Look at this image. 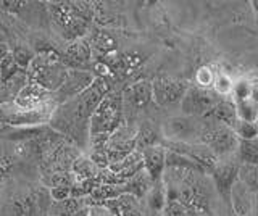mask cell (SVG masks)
Listing matches in <instances>:
<instances>
[{
    "instance_id": "4fadbf2b",
    "label": "cell",
    "mask_w": 258,
    "mask_h": 216,
    "mask_svg": "<svg viewBox=\"0 0 258 216\" xmlns=\"http://www.w3.org/2000/svg\"><path fill=\"white\" fill-rule=\"evenodd\" d=\"M92 47L89 44L87 39H76L68 44L67 50L61 55V61L63 65L68 69H86L91 71L89 65L92 61Z\"/></svg>"
},
{
    "instance_id": "30bf717a",
    "label": "cell",
    "mask_w": 258,
    "mask_h": 216,
    "mask_svg": "<svg viewBox=\"0 0 258 216\" xmlns=\"http://www.w3.org/2000/svg\"><path fill=\"white\" fill-rule=\"evenodd\" d=\"M212 179L215 190L218 192V195L221 197L224 203L231 205V190L232 186L239 179V162H223L218 160V163L212 168Z\"/></svg>"
},
{
    "instance_id": "603a6c76",
    "label": "cell",
    "mask_w": 258,
    "mask_h": 216,
    "mask_svg": "<svg viewBox=\"0 0 258 216\" xmlns=\"http://www.w3.org/2000/svg\"><path fill=\"white\" fill-rule=\"evenodd\" d=\"M91 203L89 198H78V197H70L61 202H52L50 208H48L47 214H55V216H73L78 210H81L84 205Z\"/></svg>"
},
{
    "instance_id": "d6a6232c",
    "label": "cell",
    "mask_w": 258,
    "mask_h": 216,
    "mask_svg": "<svg viewBox=\"0 0 258 216\" xmlns=\"http://www.w3.org/2000/svg\"><path fill=\"white\" fill-rule=\"evenodd\" d=\"M232 129L239 137V140H250V139L258 137V127L255 123H245V121L237 119V123Z\"/></svg>"
},
{
    "instance_id": "484cf974",
    "label": "cell",
    "mask_w": 258,
    "mask_h": 216,
    "mask_svg": "<svg viewBox=\"0 0 258 216\" xmlns=\"http://www.w3.org/2000/svg\"><path fill=\"white\" fill-rule=\"evenodd\" d=\"M42 184L48 189L53 187H75L76 178L71 171H58V173H44Z\"/></svg>"
},
{
    "instance_id": "8d00e7d4",
    "label": "cell",
    "mask_w": 258,
    "mask_h": 216,
    "mask_svg": "<svg viewBox=\"0 0 258 216\" xmlns=\"http://www.w3.org/2000/svg\"><path fill=\"white\" fill-rule=\"evenodd\" d=\"M163 213L165 216H189L187 208H185L179 200H166Z\"/></svg>"
},
{
    "instance_id": "e0dca14e",
    "label": "cell",
    "mask_w": 258,
    "mask_h": 216,
    "mask_svg": "<svg viewBox=\"0 0 258 216\" xmlns=\"http://www.w3.org/2000/svg\"><path fill=\"white\" fill-rule=\"evenodd\" d=\"M231 206L236 216H250L255 213V194L239 179L231 190Z\"/></svg>"
},
{
    "instance_id": "d590c367",
    "label": "cell",
    "mask_w": 258,
    "mask_h": 216,
    "mask_svg": "<svg viewBox=\"0 0 258 216\" xmlns=\"http://www.w3.org/2000/svg\"><path fill=\"white\" fill-rule=\"evenodd\" d=\"M234 89V84L231 81L229 76L226 75H218L216 76V81H215V86H213V91L220 95V97H224V95H228L229 92H232Z\"/></svg>"
},
{
    "instance_id": "ac0fdd59",
    "label": "cell",
    "mask_w": 258,
    "mask_h": 216,
    "mask_svg": "<svg viewBox=\"0 0 258 216\" xmlns=\"http://www.w3.org/2000/svg\"><path fill=\"white\" fill-rule=\"evenodd\" d=\"M108 170L111 173H115L118 178L126 182L127 179L134 178L137 173H141L144 170V160H142V152L134 150L131 155H127L118 163H113L108 166Z\"/></svg>"
},
{
    "instance_id": "5bb4252c",
    "label": "cell",
    "mask_w": 258,
    "mask_h": 216,
    "mask_svg": "<svg viewBox=\"0 0 258 216\" xmlns=\"http://www.w3.org/2000/svg\"><path fill=\"white\" fill-rule=\"evenodd\" d=\"M40 198L42 194L37 190L15 194L5 206V216H37V211L40 210Z\"/></svg>"
},
{
    "instance_id": "7c38bea8",
    "label": "cell",
    "mask_w": 258,
    "mask_h": 216,
    "mask_svg": "<svg viewBox=\"0 0 258 216\" xmlns=\"http://www.w3.org/2000/svg\"><path fill=\"white\" fill-rule=\"evenodd\" d=\"M13 105L20 110H42L50 107L56 108V105L53 103V94L31 81L16 95Z\"/></svg>"
},
{
    "instance_id": "9c48e42d",
    "label": "cell",
    "mask_w": 258,
    "mask_h": 216,
    "mask_svg": "<svg viewBox=\"0 0 258 216\" xmlns=\"http://www.w3.org/2000/svg\"><path fill=\"white\" fill-rule=\"evenodd\" d=\"M189 86L181 79H174L169 76H158L152 83L153 102L160 107H171L176 103H181Z\"/></svg>"
},
{
    "instance_id": "8fae6325",
    "label": "cell",
    "mask_w": 258,
    "mask_h": 216,
    "mask_svg": "<svg viewBox=\"0 0 258 216\" xmlns=\"http://www.w3.org/2000/svg\"><path fill=\"white\" fill-rule=\"evenodd\" d=\"M12 110H4L0 118L2 121L10 124V126H16V127H34L37 124H44V123H50V118L53 115L55 108H42V110H20L16 108L12 103Z\"/></svg>"
},
{
    "instance_id": "f1b7e54d",
    "label": "cell",
    "mask_w": 258,
    "mask_h": 216,
    "mask_svg": "<svg viewBox=\"0 0 258 216\" xmlns=\"http://www.w3.org/2000/svg\"><path fill=\"white\" fill-rule=\"evenodd\" d=\"M239 181L247 186L250 192L258 195V166L239 165Z\"/></svg>"
},
{
    "instance_id": "6da1fadb",
    "label": "cell",
    "mask_w": 258,
    "mask_h": 216,
    "mask_svg": "<svg viewBox=\"0 0 258 216\" xmlns=\"http://www.w3.org/2000/svg\"><path fill=\"white\" fill-rule=\"evenodd\" d=\"M110 91L108 79L95 78L94 84L86 92L55 108L50 118L52 127L67 139L78 142L79 146L86 143L91 137V118Z\"/></svg>"
},
{
    "instance_id": "d6986e66",
    "label": "cell",
    "mask_w": 258,
    "mask_h": 216,
    "mask_svg": "<svg viewBox=\"0 0 258 216\" xmlns=\"http://www.w3.org/2000/svg\"><path fill=\"white\" fill-rule=\"evenodd\" d=\"M212 123H218V124H224L234 127L237 123V110H236V102L234 100H228L226 97H221L220 102L213 107V110L210 111V115L205 118Z\"/></svg>"
},
{
    "instance_id": "5b68a950",
    "label": "cell",
    "mask_w": 258,
    "mask_h": 216,
    "mask_svg": "<svg viewBox=\"0 0 258 216\" xmlns=\"http://www.w3.org/2000/svg\"><path fill=\"white\" fill-rule=\"evenodd\" d=\"M207 119L187 115L168 118L161 127L163 140L181 143H200L202 134L205 131Z\"/></svg>"
},
{
    "instance_id": "7bdbcfd3",
    "label": "cell",
    "mask_w": 258,
    "mask_h": 216,
    "mask_svg": "<svg viewBox=\"0 0 258 216\" xmlns=\"http://www.w3.org/2000/svg\"><path fill=\"white\" fill-rule=\"evenodd\" d=\"M250 216H256V214H255V213H253V214H250Z\"/></svg>"
},
{
    "instance_id": "9a60e30c",
    "label": "cell",
    "mask_w": 258,
    "mask_h": 216,
    "mask_svg": "<svg viewBox=\"0 0 258 216\" xmlns=\"http://www.w3.org/2000/svg\"><path fill=\"white\" fill-rule=\"evenodd\" d=\"M142 160L144 170L150 176L153 184L163 179L166 170V149L163 146H153L142 150Z\"/></svg>"
},
{
    "instance_id": "7402d4cb",
    "label": "cell",
    "mask_w": 258,
    "mask_h": 216,
    "mask_svg": "<svg viewBox=\"0 0 258 216\" xmlns=\"http://www.w3.org/2000/svg\"><path fill=\"white\" fill-rule=\"evenodd\" d=\"M71 173L75 174L76 182H83V181H92V179H99V173L100 170L97 168V165L92 162L91 158L86 155H79L75 163L71 166Z\"/></svg>"
},
{
    "instance_id": "cb8c5ba5",
    "label": "cell",
    "mask_w": 258,
    "mask_h": 216,
    "mask_svg": "<svg viewBox=\"0 0 258 216\" xmlns=\"http://www.w3.org/2000/svg\"><path fill=\"white\" fill-rule=\"evenodd\" d=\"M234 155H236L239 165L258 166V137L250 140H239L237 150Z\"/></svg>"
},
{
    "instance_id": "1f68e13d",
    "label": "cell",
    "mask_w": 258,
    "mask_h": 216,
    "mask_svg": "<svg viewBox=\"0 0 258 216\" xmlns=\"http://www.w3.org/2000/svg\"><path fill=\"white\" fill-rule=\"evenodd\" d=\"M12 55H13V58L16 61V65H18L24 71H28L31 61L34 60V57H36V53L32 52L29 47H24V45L15 47V49L12 50Z\"/></svg>"
},
{
    "instance_id": "ab89813d",
    "label": "cell",
    "mask_w": 258,
    "mask_h": 216,
    "mask_svg": "<svg viewBox=\"0 0 258 216\" xmlns=\"http://www.w3.org/2000/svg\"><path fill=\"white\" fill-rule=\"evenodd\" d=\"M10 52H12V50L8 49V44H7V42H0V61H2Z\"/></svg>"
},
{
    "instance_id": "60d3db41",
    "label": "cell",
    "mask_w": 258,
    "mask_h": 216,
    "mask_svg": "<svg viewBox=\"0 0 258 216\" xmlns=\"http://www.w3.org/2000/svg\"><path fill=\"white\" fill-rule=\"evenodd\" d=\"M255 124H256V127H258V118H256V123H255Z\"/></svg>"
},
{
    "instance_id": "f546056e",
    "label": "cell",
    "mask_w": 258,
    "mask_h": 216,
    "mask_svg": "<svg viewBox=\"0 0 258 216\" xmlns=\"http://www.w3.org/2000/svg\"><path fill=\"white\" fill-rule=\"evenodd\" d=\"M236 110H237V118L240 121L245 123H256L258 118V105L252 100H242V102H236Z\"/></svg>"
},
{
    "instance_id": "277c9868",
    "label": "cell",
    "mask_w": 258,
    "mask_h": 216,
    "mask_svg": "<svg viewBox=\"0 0 258 216\" xmlns=\"http://www.w3.org/2000/svg\"><path fill=\"white\" fill-rule=\"evenodd\" d=\"M123 94L110 91L99 103L91 118V135H111L118 127L123 126Z\"/></svg>"
},
{
    "instance_id": "7a4b0ae2",
    "label": "cell",
    "mask_w": 258,
    "mask_h": 216,
    "mask_svg": "<svg viewBox=\"0 0 258 216\" xmlns=\"http://www.w3.org/2000/svg\"><path fill=\"white\" fill-rule=\"evenodd\" d=\"M50 20L60 36L73 42L83 39L94 20V7L86 2H56L48 7Z\"/></svg>"
},
{
    "instance_id": "d4e9b609",
    "label": "cell",
    "mask_w": 258,
    "mask_h": 216,
    "mask_svg": "<svg viewBox=\"0 0 258 216\" xmlns=\"http://www.w3.org/2000/svg\"><path fill=\"white\" fill-rule=\"evenodd\" d=\"M89 44L92 47V52L97 50L103 57H108V55L115 53L116 50V41L108 33H105V31H95L92 34V41Z\"/></svg>"
},
{
    "instance_id": "4316f807",
    "label": "cell",
    "mask_w": 258,
    "mask_h": 216,
    "mask_svg": "<svg viewBox=\"0 0 258 216\" xmlns=\"http://www.w3.org/2000/svg\"><path fill=\"white\" fill-rule=\"evenodd\" d=\"M163 140V139H161ZM161 140H160V135L158 132L153 129L152 126H142L141 129H137V140H136V150H145L149 147L153 146H161Z\"/></svg>"
},
{
    "instance_id": "ba28073f",
    "label": "cell",
    "mask_w": 258,
    "mask_h": 216,
    "mask_svg": "<svg viewBox=\"0 0 258 216\" xmlns=\"http://www.w3.org/2000/svg\"><path fill=\"white\" fill-rule=\"evenodd\" d=\"M95 81V76L92 71L86 69H70L68 76L64 79V83L56 92H53V103L56 107L63 105L73 99H76L78 95L86 92Z\"/></svg>"
},
{
    "instance_id": "b9f144b4",
    "label": "cell",
    "mask_w": 258,
    "mask_h": 216,
    "mask_svg": "<svg viewBox=\"0 0 258 216\" xmlns=\"http://www.w3.org/2000/svg\"><path fill=\"white\" fill-rule=\"evenodd\" d=\"M45 216H55V214H45Z\"/></svg>"
},
{
    "instance_id": "836d02e7",
    "label": "cell",
    "mask_w": 258,
    "mask_h": 216,
    "mask_svg": "<svg viewBox=\"0 0 258 216\" xmlns=\"http://www.w3.org/2000/svg\"><path fill=\"white\" fill-rule=\"evenodd\" d=\"M216 76H218V73H215L210 66H202V68H199L197 75H196L197 86L202 87V89H213Z\"/></svg>"
},
{
    "instance_id": "83f0119b",
    "label": "cell",
    "mask_w": 258,
    "mask_h": 216,
    "mask_svg": "<svg viewBox=\"0 0 258 216\" xmlns=\"http://www.w3.org/2000/svg\"><path fill=\"white\" fill-rule=\"evenodd\" d=\"M149 197V206L153 211H163L165 205H166V187L163 184V179L160 182L153 184V187L150 189V192L147 194Z\"/></svg>"
},
{
    "instance_id": "f35d334b",
    "label": "cell",
    "mask_w": 258,
    "mask_h": 216,
    "mask_svg": "<svg viewBox=\"0 0 258 216\" xmlns=\"http://www.w3.org/2000/svg\"><path fill=\"white\" fill-rule=\"evenodd\" d=\"M89 216H115L105 205H91Z\"/></svg>"
},
{
    "instance_id": "8992f818",
    "label": "cell",
    "mask_w": 258,
    "mask_h": 216,
    "mask_svg": "<svg viewBox=\"0 0 258 216\" xmlns=\"http://www.w3.org/2000/svg\"><path fill=\"white\" fill-rule=\"evenodd\" d=\"M200 143L207 146L216 155L218 160H221L224 157L236 154L237 146H239V137L236 135V132H234L232 127L212 123L207 119V126H205L204 134H202Z\"/></svg>"
},
{
    "instance_id": "ffe728a7",
    "label": "cell",
    "mask_w": 258,
    "mask_h": 216,
    "mask_svg": "<svg viewBox=\"0 0 258 216\" xmlns=\"http://www.w3.org/2000/svg\"><path fill=\"white\" fill-rule=\"evenodd\" d=\"M102 205L107 206L115 216H142L137 198L129 194H121L119 197L108 200Z\"/></svg>"
},
{
    "instance_id": "3957f363",
    "label": "cell",
    "mask_w": 258,
    "mask_h": 216,
    "mask_svg": "<svg viewBox=\"0 0 258 216\" xmlns=\"http://www.w3.org/2000/svg\"><path fill=\"white\" fill-rule=\"evenodd\" d=\"M68 68L63 65L61 55L52 47L39 50L28 68L31 83H36L48 92H56L68 76Z\"/></svg>"
},
{
    "instance_id": "e575fe53",
    "label": "cell",
    "mask_w": 258,
    "mask_h": 216,
    "mask_svg": "<svg viewBox=\"0 0 258 216\" xmlns=\"http://www.w3.org/2000/svg\"><path fill=\"white\" fill-rule=\"evenodd\" d=\"M252 83L245 81H237L234 84V89H232V95H234V102H242V100H248L252 97Z\"/></svg>"
},
{
    "instance_id": "52a82bcc",
    "label": "cell",
    "mask_w": 258,
    "mask_h": 216,
    "mask_svg": "<svg viewBox=\"0 0 258 216\" xmlns=\"http://www.w3.org/2000/svg\"><path fill=\"white\" fill-rule=\"evenodd\" d=\"M220 95L213 89H202L199 86H192L185 92L184 99L181 100L182 115L196 116V118H207L213 107L220 102Z\"/></svg>"
},
{
    "instance_id": "44dd1931",
    "label": "cell",
    "mask_w": 258,
    "mask_h": 216,
    "mask_svg": "<svg viewBox=\"0 0 258 216\" xmlns=\"http://www.w3.org/2000/svg\"><path fill=\"white\" fill-rule=\"evenodd\" d=\"M152 187H153V181L150 179V176L145 173V170H142L141 173H137L134 178L127 179L123 184V192L129 195H134L136 198H142L149 194Z\"/></svg>"
},
{
    "instance_id": "2e32d148",
    "label": "cell",
    "mask_w": 258,
    "mask_h": 216,
    "mask_svg": "<svg viewBox=\"0 0 258 216\" xmlns=\"http://www.w3.org/2000/svg\"><path fill=\"white\" fill-rule=\"evenodd\" d=\"M124 105H129L136 110H142L153 102V91L150 81H137L131 86H127L123 92Z\"/></svg>"
},
{
    "instance_id": "74e56055",
    "label": "cell",
    "mask_w": 258,
    "mask_h": 216,
    "mask_svg": "<svg viewBox=\"0 0 258 216\" xmlns=\"http://www.w3.org/2000/svg\"><path fill=\"white\" fill-rule=\"evenodd\" d=\"M71 189L73 187H53L48 189V195H50L52 202H61L71 197Z\"/></svg>"
},
{
    "instance_id": "4dcf8cb0",
    "label": "cell",
    "mask_w": 258,
    "mask_h": 216,
    "mask_svg": "<svg viewBox=\"0 0 258 216\" xmlns=\"http://www.w3.org/2000/svg\"><path fill=\"white\" fill-rule=\"evenodd\" d=\"M23 71L18 65H16V61L13 58L12 52L7 55V57L0 61V83H7L10 81L12 78H15L16 75Z\"/></svg>"
}]
</instances>
